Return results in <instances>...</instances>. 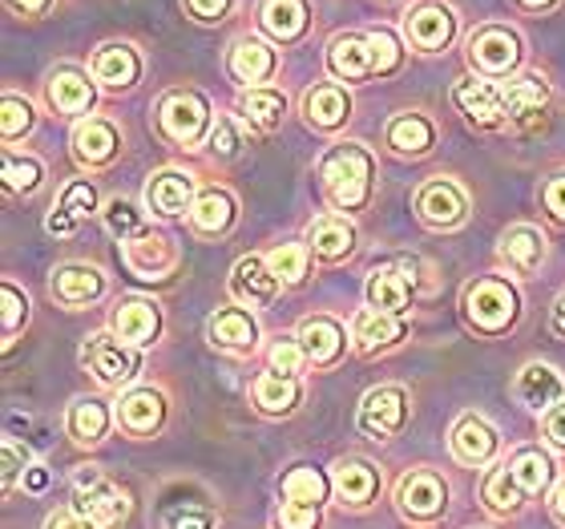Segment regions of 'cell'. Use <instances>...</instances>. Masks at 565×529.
<instances>
[{
  "instance_id": "obj_34",
  "label": "cell",
  "mask_w": 565,
  "mask_h": 529,
  "mask_svg": "<svg viewBox=\"0 0 565 529\" xmlns=\"http://www.w3.org/2000/svg\"><path fill=\"white\" fill-rule=\"evenodd\" d=\"M367 304H372V311L401 316L404 307H408V279L396 267L372 271V279H367Z\"/></svg>"
},
{
  "instance_id": "obj_57",
  "label": "cell",
  "mask_w": 565,
  "mask_h": 529,
  "mask_svg": "<svg viewBox=\"0 0 565 529\" xmlns=\"http://www.w3.org/2000/svg\"><path fill=\"white\" fill-rule=\"evenodd\" d=\"M186 4L199 21H218V17L231 9V0H186Z\"/></svg>"
},
{
  "instance_id": "obj_4",
  "label": "cell",
  "mask_w": 565,
  "mask_h": 529,
  "mask_svg": "<svg viewBox=\"0 0 565 529\" xmlns=\"http://www.w3.org/2000/svg\"><path fill=\"white\" fill-rule=\"evenodd\" d=\"M82 364L94 372L97 384L121 389V384H130V380L138 377L141 360L130 343L118 340V336H94V340H85V348H82Z\"/></svg>"
},
{
  "instance_id": "obj_42",
  "label": "cell",
  "mask_w": 565,
  "mask_h": 529,
  "mask_svg": "<svg viewBox=\"0 0 565 529\" xmlns=\"http://www.w3.org/2000/svg\"><path fill=\"white\" fill-rule=\"evenodd\" d=\"M521 485H518V477H513V469H493L489 473V477H484L481 482V501L489 509H493V514H513V509L521 506Z\"/></svg>"
},
{
  "instance_id": "obj_19",
  "label": "cell",
  "mask_w": 565,
  "mask_h": 529,
  "mask_svg": "<svg viewBox=\"0 0 565 529\" xmlns=\"http://www.w3.org/2000/svg\"><path fill=\"white\" fill-rule=\"evenodd\" d=\"M299 340H303L307 360H311V364L328 368L343 356V343H348V336H343V328L331 316H311L303 324V331H299Z\"/></svg>"
},
{
  "instance_id": "obj_35",
  "label": "cell",
  "mask_w": 565,
  "mask_h": 529,
  "mask_svg": "<svg viewBox=\"0 0 565 529\" xmlns=\"http://www.w3.org/2000/svg\"><path fill=\"white\" fill-rule=\"evenodd\" d=\"M335 489H340L343 506H367L380 489L376 465H367V461H343L340 469H335Z\"/></svg>"
},
{
  "instance_id": "obj_26",
  "label": "cell",
  "mask_w": 565,
  "mask_h": 529,
  "mask_svg": "<svg viewBox=\"0 0 565 529\" xmlns=\"http://www.w3.org/2000/svg\"><path fill=\"white\" fill-rule=\"evenodd\" d=\"M65 429L77 445H97V441H106L109 433V409L106 400L97 396H82L70 404V416H65Z\"/></svg>"
},
{
  "instance_id": "obj_53",
  "label": "cell",
  "mask_w": 565,
  "mask_h": 529,
  "mask_svg": "<svg viewBox=\"0 0 565 529\" xmlns=\"http://www.w3.org/2000/svg\"><path fill=\"white\" fill-rule=\"evenodd\" d=\"M275 526H279V529H316L319 526V509H307V506H291V501H282Z\"/></svg>"
},
{
  "instance_id": "obj_21",
  "label": "cell",
  "mask_w": 565,
  "mask_h": 529,
  "mask_svg": "<svg viewBox=\"0 0 565 529\" xmlns=\"http://www.w3.org/2000/svg\"><path fill=\"white\" fill-rule=\"evenodd\" d=\"M328 70L340 77V82H364L367 73H376L372 65V49H367V36H335L328 49Z\"/></svg>"
},
{
  "instance_id": "obj_11",
  "label": "cell",
  "mask_w": 565,
  "mask_h": 529,
  "mask_svg": "<svg viewBox=\"0 0 565 529\" xmlns=\"http://www.w3.org/2000/svg\"><path fill=\"white\" fill-rule=\"evenodd\" d=\"M404 33L413 41L420 53H436V49H445L457 33V21H452V12L445 4H420L404 17Z\"/></svg>"
},
{
  "instance_id": "obj_13",
  "label": "cell",
  "mask_w": 565,
  "mask_h": 529,
  "mask_svg": "<svg viewBox=\"0 0 565 529\" xmlns=\"http://www.w3.org/2000/svg\"><path fill=\"white\" fill-rule=\"evenodd\" d=\"M279 292V279H275V271L267 267V260L259 255H247V260H238L235 271H231V295H235L238 304H250V307H267Z\"/></svg>"
},
{
  "instance_id": "obj_38",
  "label": "cell",
  "mask_w": 565,
  "mask_h": 529,
  "mask_svg": "<svg viewBox=\"0 0 565 529\" xmlns=\"http://www.w3.org/2000/svg\"><path fill=\"white\" fill-rule=\"evenodd\" d=\"M433 138V121L420 118V114H396L388 121V146L396 154H428Z\"/></svg>"
},
{
  "instance_id": "obj_46",
  "label": "cell",
  "mask_w": 565,
  "mask_h": 529,
  "mask_svg": "<svg viewBox=\"0 0 565 529\" xmlns=\"http://www.w3.org/2000/svg\"><path fill=\"white\" fill-rule=\"evenodd\" d=\"M367 49H372V65H376V73H396L401 70V41H396V33H388V29H376V33H367Z\"/></svg>"
},
{
  "instance_id": "obj_60",
  "label": "cell",
  "mask_w": 565,
  "mask_h": 529,
  "mask_svg": "<svg viewBox=\"0 0 565 529\" xmlns=\"http://www.w3.org/2000/svg\"><path fill=\"white\" fill-rule=\"evenodd\" d=\"M45 485H49V473L41 469V465H29V469H24V489H33V494H41Z\"/></svg>"
},
{
  "instance_id": "obj_27",
  "label": "cell",
  "mask_w": 565,
  "mask_h": 529,
  "mask_svg": "<svg viewBox=\"0 0 565 529\" xmlns=\"http://www.w3.org/2000/svg\"><path fill=\"white\" fill-rule=\"evenodd\" d=\"M501 260L518 271V275H530L545 260V235L533 231V226H509L505 239H501Z\"/></svg>"
},
{
  "instance_id": "obj_7",
  "label": "cell",
  "mask_w": 565,
  "mask_h": 529,
  "mask_svg": "<svg viewBox=\"0 0 565 529\" xmlns=\"http://www.w3.org/2000/svg\"><path fill=\"white\" fill-rule=\"evenodd\" d=\"M158 121H162V134L178 146H194V141L206 134V121H211V106L202 102L199 94H170L158 109Z\"/></svg>"
},
{
  "instance_id": "obj_10",
  "label": "cell",
  "mask_w": 565,
  "mask_h": 529,
  "mask_svg": "<svg viewBox=\"0 0 565 529\" xmlns=\"http://www.w3.org/2000/svg\"><path fill=\"white\" fill-rule=\"evenodd\" d=\"M452 102L469 121L477 126H497L505 121V85L497 82H477V77H460L452 89Z\"/></svg>"
},
{
  "instance_id": "obj_56",
  "label": "cell",
  "mask_w": 565,
  "mask_h": 529,
  "mask_svg": "<svg viewBox=\"0 0 565 529\" xmlns=\"http://www.w3.org/2000/svg\"><path fill=\"white\" fill-rule=\"evenodd\" d=\"M545 436H550V445L554 448H565V400L545 412Z\"/></svg>"
},
{
  "instance_id": "obj_37",
  "label": "cell",
  "mask_w": 565,
  "mask_h": 529,
  "mask_svg": "<svg viewBox=\"0 0 565 529\" xmlns=\"http://www.w3.org/2000/svg\"><path fill=\"white\" fill-rule=\"evenodd\" d=\"M328 477L311 465H295L287 477H282V497L291 501V506H307V509H319L328 501Z\"/></svg>"
},
{
  "instance_id": "obj_15",
  "label": "cell",
  "mask_w": 565,
  "mask_h": 529,
  "mask_svg": "<svg viewBox=\"0 0 565 529\" xmlns=\"http://www.w3.org/2000/svg\"><path fill=\"white\" fill-rule=\"evenodd\" d=\"M513 392H518V400L525 404V409L550 412L554 404H562L565 380L557 377L550 364H525V368H521L518 384H513Z\"/></svg>"
},
{
  "instance_id": "obj_1",
  "label": "cell",
  "mask_w": 565,
  "mask_h": 529,
  "mask_svg": "<svg viewBox=\"0 0 565 529\" xmlns=\"http://www.w3.org/2000/svg\"><path fill=\"white\" fill-rule=\"evenodd\" d=\"M372 174H376V162L355 141H343L323 158V187L340 211H364L372 199Z\"/></svg>"
},
{
  "instance_id": "obj_6",
  "label": "cell",
  "mask_w": 565,
  "mask_h": 529,
  "mask_svg": "<svg viewBox=\"0 0 565 529\" xmlns=\"http://www.w3.org/2000/svg\"><path fill=\"white\" fill-rule=\"evenodd\" d=\"M416 214H420L428 226H436V231H452V226L465 223L469 199H465V190H460L457 182L433 178V182H424L420 194H416Z\"/></svg>"
},
{
  "instance_id": "obj_5",
  "label": "cell",
  "mask_w": 565,
  "mask_h": 529,
  "mask_svg": "<svg viewBox=\"0 0 565 529\" xmlns=\"http://www.w3.org/2000/svg\"><path fill=\"white\" fill-rule=\"evenodd\" d=\"M469 57L472 65L489 77H505V73L518 70L521 61V36L505 24H484L469 36Z\"/></svg>"
},
{
  "instance_id": "obj_28",
  "label": "cell",
  "mask_w": 565,
  "mask_h": 529,
  "mask_svg": "<svg viewBox=\"0 0 565 529\" xmlns=\"http://www.w3.org/2000/svg\"><path fill=\"white\" fill-rule=\"evenodd\" d=\"M49 102L57 114H89L94 109V85L77 70H57L49 77Z\"/></svg>"
},
{
  "instance_id": "obj_31",
  "label": "cell",
  "mask_w": 565,
  "mask_h": 529,
  "mask_svg": "<svg viewBox=\"0 0 565 529\" xmlns=\"http://www.w3.org/2000/svg\"><path fill=\"white\" fill-rule=\"evenodd\" d=\"M211 340L223 343V348H255V340H259V324H255V316L250 311H243V307H223V311H214L211 316Z\"/></svg>"
},
{
  "instance_id": "obj_17",
  "label": "cell",
  "mask_w": 565,
  "mask_h": 529,
  "mask_svg": "<svg viewBox=\"0 0 565 529\" xmlns=\"http://www.w3.org/2000/svg\"><path fill=\"white\" fill-rule=\"evenodd\" d=\"M158 328H162V316H158V307H153L150 299H126V304H118V311H114L118 340L134 343V348H146V343L158 340Z\"/></svg>"
},
{
  "instance_id": "obj_20",
  "label": "cell",
  "mask_w": 565,
  "mask_h": 529,
  "mask_svg": "<svg viewBox=\"0 0 565 529\" xmlns=\"http://www.w3.org/2000/svg\"><path fill=\"white\" fill-rule=\"evenodd\" d=\"M231 77L243 85H250V89H259L267 77L275 73V49H267L263 41H255V36H243L235 49H231Z\"/></svg>"
},
{
  "instance_id": "obj_64",
  "label": "cell",
  "mask_w": 565,
  "mask_h": 529,
  "mask_svg": "<svg viewBox=\"0 0 565 529\" xmlns=\"http://www.w3.org/2000/svg\"><path fill=\"white\" fill-rule=\"evenodd\" d=\"M518 4H525V9H550L554 0H518Z\"/></svg>"
},
{
  "instance_id": "obj_9",
  "label": "cell",
  "mask_w": 565,
  "mask_h": 529,
  "mask_svg": "<svg viewBox=\"0 0 565 529\" xmlns=\"http://www.w3.org/2000/svg\"><path fill=\"white\" fill-rule=\"evenodd\" d=\"M404 421H408V396H404V389H372L364 396V404H360V429L367 436H376V441L396 436L404 429Z\"/></svg>"
},
{
  "instance_id": "obj_48",
  "label": "cell",
  "mask_w": 565,
  "mask_h": 529,
  "mask_svg": "<svg viewBox=\"0 0 565 529\" xmlns=\"http://www.w3.org/2000/svg\"><path fill=\"white\" fill-rule=\"evenodd\" d=\"M33 126V106L24 102V97L9 94L4 97V121H0V130H4V141H17L24 130Z\"/></svg>"
},
{
  "instance_id": "obj_3",
  "label": "cell",
  "mask_w": 565,
  "mask_h": 529,
  "mask_svg": "<svg viewBox=\"0 0 565 529\" xmlns=\"http://www.w3.org/2000/svg\"><path fill=\"white\" fill-rule=\"evenodd\" d=\"M126 509H130L126 494H121L109 477H102L97 469H82L73 477V514H82V518L94 521L97 529L118 526V521L126 518Z\"/></svg>"
},
{
  "instance_id": "obj_2",
  "label": "cell",
  "mask_w": 565,
  "mask_h": 529,
  "mask_svg": "<svg viewBox=\"0 0 565 529\" xmlns=\"http://www.w3.org/2000/svg\"><path fill=\"white\" fill-rule=\"evenodd\" d=\"M518 307H521L518 292L505 279H497V275H484V279L465 287V316L484 336H501V331L513 328Z\"/></svg>"
},
{
  "instance_id": "obj_62",
  "label": "cell",
  "mask_w": 565,
  "mask_h": 529,
  "mask_svg": "<svg viewBox=\"0 0 565 529\" xmlns=\"http://www.w3.org/2000/svg\"><path fill=\"white\" fill-rule=\"evenodd\" d=\"M550 509H554V518L565 526V482L557 485V489H554V497H550Z\"/></svg>"
},
{
  "instance_id": "obj_36",
  "label": "cell",
  "mask_w": 565,
  "mask_h": 529,
  "mask_svg": "<svg viewBox=\"0 0 565 529\" xmlns=\"http://www.w3.org/2000/svg\"><path fill=\"white\" fill-rule=\"evenodd\" d=\"M190 223H194L199 235H223L226 226L235 223V199H231L226 190H206V194H199V202H194Z\"/></svg>"
},
{
  "instance_id": "obj_39",
  "label": "cell",
  "mask_w": 565,
  "mask_h": 529,
  "mask_svg": "<svg viewBox=\"0 0 565 529\" xmlns=\"http://www.w3.org/2000/svg\"><path fill=\"white\" fill-rule=\"evenodd\" d=\"M255 404H259L263 412H271V416L291 412L295 404H299V380L287 377V372H263V377L255 380Z\"/></svg>"
},
{
  "instance_id": "obj_51",
  "label": "cell",
  "mask_w": 565,
  "mask_h": 529,
  "mask_svg": "<svg viewBox=\"0 0 565 529\" xmlns=\"http://www.w3.org/2000/svg\"><path fill=\"white\" fill-rule=\"evenodd\" d=\"M211 150L218 154V158H235V154L243 150V134H238V126L231 118H218V126H214V134H211Z\"/></svg>"
},
{
  "instance_id": "obj_50",
  "label": "cell",
  "mask_w": 565,
  "mask_h": 529,
  "mask_svg": "<svg viewBox=\"0 0 565 529\" xmlns=\"http://www.w3.org/2000/svg\"><path fill=\"white\" fill-rule=\"evenodd\" d=\"M94 207H97V190L89 182H70L65 194H61V211H70L73 219H85Z\"/></svg>"
},
{
  "instance_id": "obj_32",
  "label": "cell",
  "mask_w": 565,
  "mask_h": 529,
  "mask_svg": "<svg viewBox=\"0 0 565 529\" xmlns=\"http://www.w3.org/2000/svg\"><path fill=\"white\" fill-rule=\"evenodd\" d=\"M263 33L275 36V41H299L307 29V4L303 0H267L263 4Z\"/></svg>"
},
{
  "instance_id": "obj_30",
  "label": "cell",
  "mask_w": 565,
  "mask_h": 529,
  "mask_svg": "<svg viewBox=\"0 0 565 529\" xmlns=\"http://www.w3.org/2000/svg\"><path fill=\"white\" fill-rule=\"evenodd\" d=\"M509 469H513V477H518L521 485V494L525 497H537L545 494L550 485H554V457L550 453H542V448H518L513 453V461H509Z\"/></svg>"
},
{
  "instance_id": "obj_25",
  "label": "cell",
  "mask_w": 565,
  "mask_h": 529,
  "mask_svg": "<svg viewBox=\"0 0 565 529\" xmlns=\"http://www.w3.org/2000/svg\"><path fill=\"white\" fill-rule=\"evenodd\" d=\"M73 154L77 162L85 166H102L118 154V130L102 118H85L77 130H73Z\"/></svg>"
},
{
  "instance_id": "obj_47",
  "label": "cell",
  "mask_w": 565,
  "mask_h": 529,
  "mask_svg": "<svg viewBox=\"0 0 565 529\" xmlns=\"http://www.w3.org/2000/svg\"><path fill=\"white\" fill-rule=\"evenodd\" d=\"M271 364H275V372H287V377L303 372V364H307L303 340H295V336H282V340H275L271 343Z\"/></svg>"
},
{
  "instance_id": "obj_63",
  "label": "cell",
  "mask_w": 565,
  "mask_h": 529,
  "mask_svg": "<svg viewBox=\"0 0 565 529\" xmlns=\"http://www.w3.org/2000/svg\"><path fill=\"white\" fill-rule=\"evenodd\" d=\"M554 331L557 336H565V295L554 304Z\"/></svg>"
},
{
  "instance_id": "obj_18",
  "label": "cell",
  "mask_w": 565,
  "mask_h": 529,
  "mask_svg": "<svg viewBox=\"0 0 565 529\" xmlns=\"http://www.w3.org/2000/svg\"><path fill=\"white\" fill-rule=\"evenodd\" d=\"M162 416H166V396H162V392H153V389L126 392V396H121V404H118L121 429H126V433H134V436L153 433V429L162 424Z\"/></svg>"
},
{
  "instance_id": "obj_16",
  "label": "cell",
  "mask_w": 565,
  "mask_h": 529,
  "mask_svg": "<svg viewBox=\"0 0 565 529\" xmlns=\"http://www.w3.org/2000/svg\"><path fill=\"white\" fill-rule=\"evenodd\" d=\"M545 106H550V85H545L537 73H525V77L505 82V121L509 126H530Z\"/></svg>"
},
{
  "instance_id": "obj_55",
  "label": "cell",
  "mask_w": 565,
  "mask_h": 529,
  "mask_svg": "<svg viewBox=\"0 0 565 529\" xmlns=\"http://www.w3.org/2000/svg\"><path fill=\"white\" fill-rule=\"evenodd\" d=\"M545 207H550V214H554L557 223H565V174L545 182Z\"/></svg>"
},
{
  "instance_id": "obj_23",
  "label": "cell",
  "mask_w": 565,
  "mask_h": 529,
  "mask_svg": "<svg viewBox=\"0 0 565 529\" xmlns=\"http://www.w3.org/2000/svg\"><path fill=\"white\" fill-rule=\"evenodd\" d=\"M303 114L316 130H335V126H343L348 114H352V97L343 94L340 85H316V89H307V97H303Z\"/></svg>"
},
{
  "instance_id": "obj_29",
  "label": "cell",
  "mask_w": 565,
  "mask_h": 529,
  "mask_svg": "<svg viewBox=\"0 0 565 529\" xmlns=\"http://www.w3.org/2000/svg\"><path fill=\"white\" fill-rule=\"evenodd\" d=\"M404 324L401 319L384 316V311H360V316L352 319V340L360 352H380V348H392V343H401L404 336Z\"/></svg>"
},
{
  "instance_id": "obj_59",
  "label": "cell",
  "mask_w": 565,
  "mask_h": 529,
  "mask_svg": "<svg viewBox=\"0 0 565 529\" xmlns=\"http://www.w3.org/2000/svg\"><path fill=\"white\" fill-rule=\"evenodd\" d=\"M49 231H53V235H73V231H77V219H73L70 211H53L49 214Z\"/></svg>"
},
{
  "instance_id": "obj_12",
  "label": "cell",
  "mask_w": 565,
  "mask_h": 529,
  "mask_svg": "<svg viewBox=\"0 0 565 529\" xmlns=\"http://www.w3.org/2000/svg\"><path fill=\"white\" fill-rule=\"evenodd\" d=\"M497 429L484 416L469 412V416H460L457 429H452V453H457L460 465H489L497 457Z\"/></svg>"
},
{
  "instance_id": "obj_43",
  "label": "cell",
  "mask_w": 565,
  "mask_h": 529,
  "mask_svg": "<svg viewBox=\"0 0 565 529\" xmlns=\"http://www.w3.org/2000/svg\"><path fill=\"white\" fill-rule=\"evenodd\" d=\"M0 178H4V190L9 194H33L45 178V166L36 158H21V154H4V166H0Z\"/></svg>"
},
{
  "instance_id": "obj_40",
  "label": "cell",
  "mask_w": 565,
  "mask_h": 529,
  "mask_svg": "<svg viewBox=\"0 0 565 529\" xmlns=\"http://www.w3.org/2000/svg\"><path fill=\"white\" fill-rule=\"evenodd\" d=\"M126 260H130V267L138 271V275H146V279H158L162 271H170V263H174V251L166 247L162 235H146V231H141L130 247H126Z\"/></svg>"
},
{
  "instance_id": "obj_8",
  "label": "cell",
  "mask_w": 565,
  "mask_h": 529,
  "mask_svg": "<svg viewBox=\"0 0 565 529\" xmlns=\"http://www.w3.org/2000/svg\"><path fill=\"white\" fill-rule=\"evenodd\" d=\"M401 509L416 521H433L445 514L448 506V485L436 477L433 469H413L401 482V494H396Z\"/></svg>"
},
{
  "instance_id": "obj_44",
  "label": "cell",
  "mask_w": 565,
  "mask_h": 529,
  "mask_svg": "<svg viewBox=\"0 0 565 529\" xmlns=\"http://www.w3.org/2000/svg\"><path fill=\"white\" fill-rule=\"evenodd\" d=\"M267 267L275 271L279 283H303L307 279V251L295 247V243H282L267 255Z\"/></svg>"
},
{
  "instance_id": "obj_61",
  "label": "cell",
  "mask_w": 565,
  "mask_h": 529,
  "mask_svg": "<svg viewBox=\"0 0 565 529\" xmlns=\"http://www.w3.org/2000/svg\"><path fill=\"white\" fill-rule=\"evenodd\" d=\"M53 0H12V9H21V12H29V17H36V12H45Z\"/></svg>"
},
{
  "instance_id": "obj_49",
  "label": "cell",
  "mask_w": 565,
  "mask_h": 529,
  "mask_svg": "<svg viewBox=\"0 0 565 529\" xmlns=\"http://www.w3.org/2000/svg\"><path fill=\"white\" fill-rule=\"evenodd\" d=\"M166 529H214V514L206 506H174L166 514Z\"/></svg>"
},
{
  "instance_id": "obj_24",
  "label": "cell",
  "mask_w": 565,
  "mask_h": 529,
  "mask_svg": "<svg viewBox=\"0 0 565 529\" xmlns=\"http://www.w3.org/2000/svg\"><path fill=\"white\" fill-rule=\"evenodd\" d=\"M106 292V279H102V271L89 267V263H70V267H61L53 275V295H57L61 304H89L97 295Z\"/></svg>"
},
{
  "instance_id": "obj_54",
  "label": "cell",
  "mask_w": 565,
  "mask_h": 529,
  "mask_svg": "<svg viewBox=\"0 0 565 529\" xmlns=\"http://www.w3.org/2000/svg\"><path fill=\"white\" fill-rule=\"evenodd\" d=\"M21 469H29V453H21V445L9 436V441H4V489H12V485H17Z\"/></svg>"
},
{
  "instance_id": "obj_58",
  "label": "cell",
  "mask_w": 565,
  "mask_h": 529,
  "mask_svg": "<svg viewBox=\"0 0 565 529\" xmlns=\"http://www.w3.org/2000/svg\"><path fill=\"white\" fill-rule=\"evenodd\" d=\"M45 529H97L94 521H85L82 514H53V518L45 521Z\"/></svg>"
},
{
  "instance_id": "obj_14",
  "label": "cell",
  "mask_w": 565,
  "mask_h": 529,
  "mask_svg": "<svg viewBox=\"0 0 565 529\" xmlns=\"http://www.w3.org/2000/svg\"><path fill=\"white\" fill-rule=\"evenodd\" d=\"M146 202H150L153 214H162V219H174L182 211H194V178L182 174V170H162V174L150 178V187H146Z\"/></svg>"
},
{
  "instance_id": "obj_22",
  "label": "cell",
  "mask_w": 565,
  "mask_h": 529,
  "mask_svg": "<svg viewBox=\"0 0 565 529\" xmlns=\"http://www.w3.org/2000/svg\"><path fill=\"white\" fill-rule=\"evenodd\" d=\"M89 70H94L97 82L109 85V89H130V85L138 82L141 61L130 45H106V49H97L94 53Z\"/></svg>"
},
{
  "instance_id": "obj_45",
  "label": "cell",
  "mask_w": 565,
  "mask_h": 529,
  "mask_svg": "<svg viewBox=\"0 0 565 529\" xmlns=\"http://www.w3.org/2000/svg\"><path fill=\"white\" fill-rule=\"evenodd\" d=\"M106 226L118 239H138L141 231H146V219H141V211L130 199H114L106 207Z\"/></svg>"
},
{
  "instance_id": "obj_33",
  "label": "cell",
  "mask_w": 565,
  "mask_h": 529,
  "mask_svg": "<svg viewBox=\"0 0 565 529\" xmlns=\"http://www.w3.org/2000/svg\"><path fill=\"white\" fill-rule=\"evenodd\" d=\"M307 239H311V251H316L319 260H343V255L355 247L352 223H348V219H335V214L316 219L311 231H307Z\"/></svg>"
},
{
  "instance_id": "obj_41",
  "label": "cell",
  "mask_w": 565,
  "mask_h": 529,
  "mask_svg": "<svg viewBox=\"0 0 565 529\" xmlns=\"http://www.w3.org/2000/svg\"><path fill=\"white\" fill-rule=\"evenodd\" d=\"M282 114H287V97H282L279 89L259 85V89H247V97H243V118H247L255 130H275L282 121Z\"/></svg>"
},
{
  "instance_id": "obj_52",
  "label": "cell",
  "mask_w": 565,
  "mask_h": 529,
  "mask_svg": "<svg viewBox=\"0 0 565 529\" xmlns=\"http://www.w3.org/2000/svg\"><path fill=\"white\" fill-rule=\"evenodd\" d=\"M0 295H4V336H12V331L21 328V319L29 316V299H24L12 283H4V287H0Z\"/></svg>"
}]
</instances>
